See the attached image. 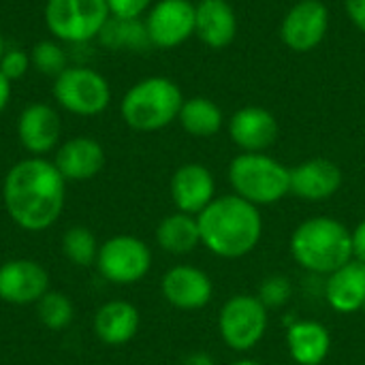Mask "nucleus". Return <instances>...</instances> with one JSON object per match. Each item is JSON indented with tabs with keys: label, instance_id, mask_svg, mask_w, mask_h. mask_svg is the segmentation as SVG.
<instances>
[{
	"label": "nucleus",
	"instance_id": "7ed1b4c3",
	"mask_svg": "<svg viewBox=\"0 0 365 365\" xmlns=\"http://www.w3.org/2000/svg\"><path fill=\"white\" fill-rule=\"evenodd\" d=\"M293 261L312 274L329 276L353 261V240L344 222L314 216L295 227L289 240Z\"/></svg>",
	"mask_w": 365,
	"mask_h": 365
},
{
	"label": "nucleus",
	"instance_id": "6ab92c4d",
	"mask_svg": "<svg viewBox=\"0 0 365 365\" xmlns=\"http://www.w3.org/2000/svg\"><path fill=\"white\" fill-rule=\"evenodd\" d=\"M195 11V36L210 49H225L237 36V15L229 0H199Z\"/></svg>",
	"mask_w": 365,
	"mask_h": 365
},
{
	"label": "nucleus",
	"instance_id": "473e14b6",
	"mask_svg": "<svg viewBox=\"0 0 365 365\" xmlns=\"http://www.w3.org/2000/svg\"><path fill=\"white\" fill-rule=\"evenodd\" d=\"M351 240H353V259L365 265V220H361L351 231Z\"/></svg>",
	"mask_w": 365,
	"mask_h": 365
},
{
	"label": "nucleus",
	"instance_id": "a878e982",
	"mask_svg": "<svg viewBox=\"0 0 365 365\" xmlns=\"http://www.w3.org/2000/svg\"><path fill=\"white\" fill-rule=\"evenodd\" d=\"M36 317H38L41 325L47 327L49 331H62L73 323L75 308H73V302L64 293L47 291L36 302Z\"/></svg>",
	"mask_w": 365,
	"mask_h": 365
},
{
	"label": "nucleus",
	"instance_id": "aec40b11",
	"mask_svg": "<svg viewBox=\"0 0 365 365\" xmlns=\"http://www.w3.org/2000/svg\"><path fill=\"white\" fill-rule=\"evenodd\" d=\"M327 304L340 314L359 312L365 306V265L351 261L327 276L325 284Z\"/></svg>",
	"mask_w": 365,
	"mask_h": 365
},
{
	"label": "nucleus",
	"instance_id": "423d86ee",
	"mask_svg": "<svg viewBox=\"0 0 365 365\" xmlns=\"http://www.w3.org/2000/svg\"><path fill=\"white\" fill-rule=\"evenodd\" d=\"M43 15L49 32L64 43L98 38L111 17L105 0H47Z\"/></svg>",
	"mask_w": 365,
	"mask_h": 365
},
{
	"label": "nucleus",
	"instance_id": "dca6fc26",
	"mask_svg": "<svg viewBox=\"0 0 365 365\" xmlns=\"http://www.w3.org/2000/svg\"><path fill=\"white\" fill-rule=\"evenodd\" d=\"M163 297L178 310H201L212 302V278L192 265H175L160 280Z\"/></svg>",
	"mask_w": 365,
	"mask_h": 365
},
{
	"label": "nucleus",
	"instance_id": "72a5a7b5",
	"mask_svg": "<svg viewBox=\"0 0 365 365\" xmlns=\"http://www.w3.org/2000/svg\"><path fill=\"white\" fill-rule=\"evenodd\" d=\"M11 92H13V83L0 73V113L6 109V105L11 101Z\"/></svg>",
	"mask_w": 365,
	"mask_h": 365
},
{
	"label": "nucleus",
	"instance_id": "c9c22d12",
	"mask_svg": "<svg viewBox=\"0 0 365 365\" xmlns=\"http://www.w3.org/2000/svg\"><path fill=\"white\" fill-rule=\"evenodd\" d=\"M2 53H4V41H2V34H0V58H2Z\"/></svg>",
	"mask_w": 365,
	"mask_h": 365
},
{
	"label": "nucleus",
	"instance_id": "a211bd4d",
	"mask_svg": "<svg viewBox=\"0 0 365 365\" xmlns=\"http://www.w3.org/2000/svg\"><path fill=\"white\" fill-rule=\"evenodd\" d=\"M53 165L66 182H86L103 171L105 150L92 137H73L58 148Z\"/></svg>",
	"mask_w": 365,
	"mask_h": 365
},
{
	"label": "nucleus",
	"instance_id": "9b49d317",
	"mask_svg": "<svg viewBox=\"0 0 365 365\" xmlns=\"http://www.w3.org/2000/svg\"><path fill=\"white\" fill-rule=\"evenodd\" d=\"M195 2L158 0L145 13V30L150 43L158 49H173L195 36Z\"/></svg>",
	"mask_w": 365,
	"mask_h": 365
},
{
	"label": "nucleus",
	"instance_id": "6e6552de",
	"mask_svg": "<svg viewBox=\"0 0 365 365\" xmlns=\"http://www.w3.org/2000/svg\"><path fill=\"white\" fill-rule=\"evenodd\" d=\"M53 98L68 113L92 118L109 107L111 88L109 81L94 68L66 66L53 81Z\"/></svg>",
	"mask_w": 365,
	"mask_h": 365
},
{
	"label": "nucleus",
	"instance_id": "f03ea898",
	"mask_svg": "<svg viewBox=\"0 0 365 365\" xmlns=\"http://www.w3.org/2000/svg\"><path fill=\"white\" fill-rule=\"evenodd\" d=\"M201 246L220 259L250 255L263 237V216L257 205L237 195L216 197L199 216Z\"/></svg>",
	"mask_w": 365,
	"mask_h": 365
},
{
	"label": "nucleus",
	"instance_id": "2f4dec72",
	"mask_svg": "<svg viewBox=\"0 0 365 365\" xmlns=\"http://www.w3.org/2000/svg\"><path fill=\"white\" fill-rule=\"evenodd\" d=\"M344 11L353 26L365 34V0H344Z\"/></svg>",
	"mask_w": 365,
	"mask_h": 365
},
{
	"label": "nucleus",
	"instance_id": "4468645a",
	"mask_svg": "<svg viewBox=\"0 0 365 365\" xmlns=\"http://www.w3.org/2000/svg\"><path fill=\"white\" fill-rule=\"evenodd\" d=\"M169 192L178 212L199 216L216 199V180L205 165L186 163L171 175Z\"/></svg>",
	"mask_w": 365,
	"mask_h": 365
},
{
	"label": "nucleus",
	"instance_id": "f3484780",
	"mask_svg": "<svg viewBox=\"0 0 365 365\" xmlns=\"http://www.w3.org/2000/svg\"><path fill=\"white\" fill-rule=\"evenodd\" d=\"M60 133H62L60 115L47 103H32L17 118L19 143L32 156H43L51 152L60 141Z\"/></svg>",
	"mask_w": 365,
	"mask_h": 365
},
{
	"label": "nucleus",
	"instance_id": "0eeeda50",
	"mask_svg": "<svg viewBox=\"0 0 365 365\" xmlns=\"http://www.w3.org/2000/svg\"><path fill=\"white\" fill-rule=\"evenodd\" d=\"M269 314L257 295L229 297L218 314V331L222 342L235 353L252 351L267 334Z\"/></svg>",
	"mask_w": 365,
	"mask_h": 365
},
{
	"label": "nucleus",
	"instance_id": "39448f33",
	"mask_svg": "<svg viewBox=\"0 0 365 365\" xmlns=\"http://www.w3.org/2000/svg\"><path fill=\"white\" fill-rule=\"evenodd\" d=\"M229 184L233 195L248 203L274 205L291 195V167L265 152H242L229 165Z\"/></svg>",
	"mask_w": 365,
	"mask_h": 365
},
{
	"label": "nucleus",
	"instance_id": "bb28decb",
	"mask_svg": "<svg viewBox=\"0 0 365 365\" xmlns=\"http://www.w3.org/2000/svg\"><path fill=\"white\" fill-rule=\"evenodd\" d=\"M98 248L101 246L88 227L77 225V227H71L62 235V252L77 267H88V265L96 263Z\"/></svg>",
	"mask_w": 365,
	"mask_h": 365
},
{
	"label": "nucleus",
	"instance_id": "ddd939ff",
	"mask_svg": "<svg viewBox=\"0 0 365 365\" xmlns=\"http://www.w3.org/2000/svg\"><path fill=\"white\" fill-rule=\"evenodd\" d=\"M280 135L276 115L261 105L240 107L229 118V137L242 152H267Z\"/></svg>",
	"mask_w": 365,
	"mask_h": 365
},
{
	"label": "nucleus",
	"instance_id": "c756f323",
	"mask_svg": "<svg viewBox=\"0 0 365 365\" xmlns=\"http://www.w3.org/2000/svg\"><path fill=\"white\" fill-rule=\"evenodd\" d=\"M32 60H30V53L24 51V49H4L2 58H0V73L13 83L17 79H21L28 68H30Z\"/></svg>",
	"mask_w": 365,
	"mask_h": 365
},
{
	"label": "nucleus",
	"instance_id": "c85d7f7f",
	"mask_svg": "<svg viewBox=\"0 0 365 365\" xmlns=\"http://www.w3.org/2000/svg\"><path fill=\"white\" fill-rule=\"evenodd\" d=\"M257 297L267 310L284 308L293 297V284L287 276H269L259 284Z\"/></svg>",
	"mask_w": 365,
	"mask_h": 365
},
{
	"label": "nucleus",
	"instance_id": "9d476101",
	"mask_svg": "<svg viewBox=\"0 0 365 365\" xmlns=\"http://www.w3.org/2000/svg\"><path fill=\"white\" fill-rule=\"evenodd\" d=\"M329 21L323 0H297L280 21V41L295 53H310L325 41Z\"/></svg>",
	"mask_w": 365,
	"mask_h": 365
},
{
	"label": "nucleus",
	"instance_id": "1a4fd4ad",
	"mask_svg": "<svg viewBox=\"0 0 365 365\" xmlns=\"http://www.w3.org/2000/svg\"><path fill=\"white\" fill-rule=\"evenodd\" d=\"M96 267L111 284H135L148 276L152 267V250L135 235H115L98 248Z\"/></svg>",
	"mask_w": 365,
	"mask_h": 365
},
{
	"label": "nucleus",
	"instance_id": "b1692460",
	"mask_svg": "<svg viewBox=\"0 0 365 365\" xmlns=\"http://www.w3.org/2000/svg\"><path fill=\"white\" fill-rule=\"evenodd\" d=\"M178 122L190 137L207 139L222 130L225 113L212 98L192 96V98H184Z\"/></svg>",
	"mask_w": 365,
	"mask_h": 365
},
{
	"label": "nucleus",
	"instance_id": "412c9836",
	"mask_svg": "<svg viewBox=\"0 0 365 365\" xmlns=\"http://www.w3.org/2000/svg\"><path fill=\"white\" fill-rule=\"evenodd\" d=\"M139 310L122 299L103 304L94 314V334L101 342L109 346H120L130 342L139 331Z\"/></svg>",
	"mask_w": 365,
	"mask_h": 365
},
{
	"label": "nucleus",
	"instance_id": "4be33fe9",
	"mask_svg": "<svg viewBox=\"0 0 365 365\" xmlns=\"http://www.w3.org/2000/svg\"><path fill=\"white\" fill-rule=\"evenodd\" d=\"M287 349L297 365H321L331 353V334L319 321H297L287 331Z\"/></svg>",
	"mask_w": 365,
	"mask_h": 365
},
{
	"label": "nucleus",
	"instance_id": "5701e85b",
	"mask_svg": "<svg viewBox=\"0 0 365 365\" xmlns=\"http://www.w3.org/2000/svg\"><path fill=\"white\" fill-rule=\"evenodd\" d=\"M156 242L169 255H188L201 246V233L197 216L175 212L160 220L156 227Z\"/></svg>",
	"mask_w": 365,
	"mask_h": 365
},
{
	"label": "nucleus",
	"instance_id": "e433bc0d",
	"mask_svg": "<svg viewBox=\"0 0 365 365\" xmlns=\"http://www.w3.org/2000/svg\"><path fill=\"white\" fill-rule=\"evenodd\" d=\"M0 199H2V192H0Z\"/></svg>",
	"mask_w": 365,
	"mask_h": 365
},
{
	"label": "nucleus",
	"instance_id": "393cba45",
	"mask_svg": "<svg viewBox=\"0 0 365 365\" xmlns=\"http://www.w3.org/2000/svg\"><path fill=\"white\" fill-rule=\"evenodd\" d=\"M98 41L107 49H124V51H143L150 47V36L145 30L143 19H120V17H109L107 24L103 26Z\"/></svg>",
	"mask_w": 365,
	"mask_h": 365
},
{
	"label": "nucleus",
	"instance_id": "cd10ccee",
	"mask_svg": "<svg viewBox=\"0 0 365 365\" xmlns=\"http://www.w3.org/2000/svg\"><path fill=\"white\" fill-rule=\"evenodd\" d=\"M30 60L38 73L51 75V77H58L66 68V53H64L62 45L56 41H38L32 47Z\"/></svg>",
	"mask_w": 365,
	"mask_h": 365
},
{
	"label": "nucleus",
	"instance_id": "f704fd0d",
	"mask_svg": "<svg viewBox=\"0 0 365 365\" xmlns=\"http://www.w3.org/2000/svg\"><path fill=\"white\" fill-rule=\"evenodd\" d=\"M229 365H263V364H259L257 359H237V361H233V364H229Z\"/></svg>",
	"mask_w": 365,
	"mask_h": 365
},
{
	"label": "nucleus",
	"instance_id": "f8f14e48",
	"mask_svg": "<svg viewBox=\"0 0 365 365\" xmlns=\"http://www.w3.org/2000/svg\"><path fill=\"white\" fill-rule=\"evenodd\" d=\"M49 291L47 269L32 259H11L0 265V302L11 306L36 304Z\"/></svg>",
	"mask_w": 365,
	"mask_h": 365
},
{
	"label": "nucleus",
	"instance_id": "7c9ffc66",
	"mask_svg": "<svg viewBox=\"0 0 365 365\" xmlns=\"http://www.w3.org/2000/svg\"><path fill=\"white\" fill-rule=\"evenodd\" d=\"M109 15L120 19H141L152 6V0H105Z\"/></svg>",
	"mask_w": 365,
	"mask_h": 365
},
{
	"label": "nucleus",
	"instance_id": "f257e3e1",
	"mask_svg": "<svg viewBox=\"0 0 365 365\" xmlns=\"http://www.w3.org/2000/svg\"><path fill=\"white\" fill-rule=\"evenodd\" d=\"M2 203L19 229L32 233L45 231L64 210L66 180L43 156L24 158L4 175Z\"/></svg>",
	"mask_w": 365,
	"mask_h": 365
},
{
	"label": "nucleus",
	"instance_id": "20e7f679",
	"mask_svg": "<svg viewBox=\"0 0 365 365\" xmlns=\"http://www.w3.org/2000/svg\"><path fill=\"white\" fill-rule=\"evenodd\" d=\"M184 103L180 86L163 75L145 77L137 81L122 96V120L139 133H154L167 128L178 120Z\"/></svg>",
	"mask_w": 365,
	"mask_h": 365
},
{
	"label": "nucleus",
	"instance_id": "2eb2a0df",
	"mask_svg": "<svg viewBox=\"0 0 365 365\" xmlns=\"http://www.w3.org/2000/svg\"><path fill=\"white\" fill-rule=\"evenodd\" d=\"M342 188V169L323 156L291 167V195L302 201L321 203Z\"/></svg>",
	"mask_w": 365,
	"mask_h": 365
}]
</instances>
